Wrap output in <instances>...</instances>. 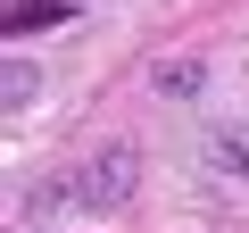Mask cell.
Returning a JSON list of instances; mask_svg holds the SVG:
<instances>
[{"instance_id":"cell-4","label":"cell","mask_w":249,"mask_h":233,"mask_svg":"<svg viewBox=\"0 0 249 233\" xmlns=\"http://www.w3.org/2000/svg\"><path fill=\"white\" fill-rule=\"evenodd\" d=\"M0 92H9V108H25V100H34V67L9 58V83H0Z\"/></svg>"},{"instance_id":"cell-2","label":"cell","mask_w":249,"mask_h":233,"mask_svg":"<svg viewBox=\"0 0 249 233\" xmlns=\"http://www.w3.org/2000/svg\"><path fill=\"white\" fill-rule=\"evenodd\" d=\"M133 192V142H116L100 167H91V200H124Z\"/></svg>"},{"instance_id":"cell-3","label":"cell","mask_w":249,"mask_h":233,"mask_svg":"<svg viewBox=\"0 0 249 233\" xmlns=\"http://www.w3.org/2000/svg\"><path fill=\"white\" fill-rule=\"evenodd\" d=\"M208 158H216L224 175H249V142H241V134H216V142H208Z\"/></svg>"},{"instance_id":"cell-5","label":"cell","mask_w":249,"mask_h":233,"mask_svg":"<svg viewBox=\"0 0 249 233\" xmlns=\"http://www.w3.org/2000/svg\"><path fill=\"white\" fill-rule=\"evenodd\" d=\"M158 92H199V67H191V58H183V67L166 58V67H158Z\"/></svg>"},{"instance_id":"cell-1","label":"cell","mask_w":249,"mask_h":233,"mask_svg":"<svg viewBox=\"0 0 249 233\" xmlns=\"http://www.w3.org/2000/svg\"><path fill=\"white\" fill-rule=\"evenodd\" d=\"M75 9H83V0H17V9H9V42L42 34V25H67Z\"/></svg>"}]
</instances>
